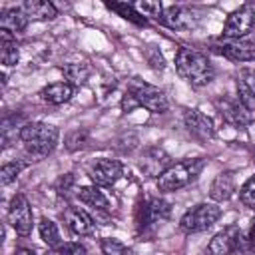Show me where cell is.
<instances>
[{
    "label": "cell",
    "mask_w": 255,
    "mask_h": 255,
    "mask_svg": "<svg viewBox=\"0 0 255 255\" xmlns=\"http://www.w3.org/2000/svg\"><path fill=\"white\" fill-rule=\"evenodd\" d=\"M255 26V12L253 6L245 4L231 12L223 24V38L225 40H243Z\"/></svg>",
    "instance_id": "obj_9"
},
{
    "label": "cell",
    "mask_w": 255,
    "mask_h": 255,
    "mask_svg": "<svg viewBox=\"0 0 255 255\" xmlns=\"http://www.w3.org/2000/svg\"><path fill=\"white\" fill-rule=\"evenodd\" d=\"M253 159H255V151H253Z\"/></svg>",
    "instance_id": "obj_38"
},
{
    "label": "cell",
    "mask_w": 255,
    "mask_h": 255,
    "mask_svg": "<svg viewBox=\"0 0 255 255\" xmlns=\"http://www.w3.org/2000/svg\"><path fill=\"white\" fill-rule=\"evenodd\" d=\"M135 10L143 16V18H153V20H159L163 16V6L161 2H149V0H143V2H137L133 4Z\"/></svg>",
    "instance_id": "obj_29"
},
{
    "label": "cell",
    "mask_w": 255,
    "mask_h": 255,
    "mask_svg": "<svg viewBox=\"0 0 255 255\" xmlns=\"http://www.w3.org/2000/svg\"><path fill=\"white\" fill-rule=\"evenodd\" d=\"M18 58H20V50H18V44H16L14 36L0 30V60H2V66L4 68L16 66Z\"/></svg>",
    "instance_id": "obj_23"
},
{
    "label": "cell",
    "mask_w": 255,
    "mask_h": 255,
    "mask_svg": "<svg viewBox=\"0 0 255 255\" xmlns=\"http://www.w3.org/2000/svg\"><path fill=\"white\" fill-rule=\"evenodd\" d=\"M46 255H64V253H62V251H60V247H58V249H50Z\"/></svg>",
    "instance_id": "obj_37"
},
{
    "label": "cell",
    "mask_w": 255,
    "mask_h": 255,
    "mask_svg": "<svg viewBox=\"0 0 255 255\" xmlns=\"http://www.w3.org/2000/svg\"><path fill=\"white\" fill-rule=\"evenodd\" d=\"M207 159L205 157H185L181 161L171 163L159 177H157V189L163 193L169 191H177L185 185H189L191 181H195L199 177V173L205 169Z\"/></svg>",
    "instance_id": "obj_3"
},
{
    "label": "cell",
    "mask_w": 255,
    "mask_h": 255,
    "mask_svg": "<svg viewBox=\"0 0 255 255\" xmlns=\"http://www.w3.org/2000/svg\"><path fill=\"white\" fill-rule=\"evenodd\" d=\"M28 151V155H32L34 159H42L48 153H52V149L58 143L60 131L56 126L52 124H44V122H26L20 128V135H18Z\"/></svg>",
    "instance_id": "obj_2"
},
{
    "label": "cell",
    "mask_w": 255,
    "mask_h": 255,
    "mask_svg": "<svg viewBox=\"0 0 255 255\" xmlns=\"http://www.w3.org/2000/svg\"><path fill=\"white\" fill-rule=\"evenodd\" d=\"M235 88H237V100L249 112H255V70L241 68L235 76Z\"/></svg>",
    "instance_id": "obj_16"
},
{
    "label": "cell",
    "mask_w": 255,
    "mask_h": 255,
    "mask_svg": "<svg viewBox=\"0 0 255 255\" xmlns=\"http://www.w3.org/2000/svg\"><path fill=\"white\" fill-rule=\"evenodd\" d=\"M28 20L30 18L24 14L22 8H8V10H4L0 14V30L16 36V34H20V32L26 30Z\"/></svg>",
    "instance_id": "obj_21"
},
{
    "label": "cell",
    "mask_w": 255,
    "mask_h": 255,
    "mask_svg": "<svg viewBox=\"0 0 255 255\" xmlns=\"http://www.w3.org/2000/svg\"><path fill=\"white\" fill-rule=\"evenodd\" d=\"M60 72L64 74L66 82L74 88L84 86L90 78V66H86V64H64V66H60Z\"/></svg>",
    "instance_id": "obj_25"
},
{
    "label": "cell",
    "mask_w": 255,
    "mask_h": 255,
    "mask_svg": "<svg viewBox=\"0 0 255 255\" xmlns=\"http://www.w3.org/2000/svg\"><path fill=\"white\" fill-rule=\"evenodd\" d=\"M38 231H40V239H42L50 249H58V247L62 245L58 225H56L52 219L42 217V219H40V223H38Z\"/></svg>",
    "instance_id": "obj_26"
},
{
    "label": "cell",
    "mask_w": 255,
    "mask_h": 255,
    "mask_svg": "<svg viewBox=\"0 0 255 255\" xmlns=\"http://www.w3.org/2000/svg\"><path fill=\"white\" fill-rule=\"evenodd\" d=\"M76 197L86 203L88 207L100 211V213H108L110 211V199L106 197V193L98 187V185H84L80 189H76Z\"/></svg>",
    "instance_id": "obj_18"
},
{
    "label": "cell",
    "mask_w": 255,
    "mask_h": 255,
    "mask_svg": "<svg viewBox=\"0 0 255 255\" xmlns=\"http://www.w3.org/2000/svg\"><path fill=\"white\" fill-rule=\"evenodd\" d=\"M74 185H76L74 175H72V173H64V175L56 181V191H58V195H60V197H68V195H70V191L74 189Z\"/></svg>",
    "instance_id": "obj_32"
},
{
    "label": "cell",
    "mask_w": 255,
    "mask_h": 255,
    "mask_svg": "<svg viewBox=\"0 0 255 255\" xmlns=\"http://www.w3.org/2000/svg\"><path fill=\"white\" fill-rule=\"evenodd\" d=\"M215 108L221 114V118L233 128H247L253 122V112H249L237 98L223 96L215 100Z\"/></svg>",
    "instance_id": "obj_11"
},
{
    "label": "cell",
    "mask_w": 255,
    "mask_h": 255,
    "mask_svg": "<svg viewBox=\"0 0 255 255\" xmlns=\"http://www.w3.org/2000/svg\"><path fill=\"white\" fill-rule=\"evenodd\" d=\"M247 235H249V241H251V247L255 249V219L251 221V227H249V231H247Z\"/></svg>",
    "instance_id": "obj_35"
},
{
    "label": "cell",
    "mask_w": 255,
    "mask_h": 255,
    "mask_svg": "<svg viewBox=\"0 0 255 255\" xmlns=\"http://www.w3.org/2000/svg\"><path fill=\"white\" fill-rule=\"evenodd\" d=\"M128 92L135 98V102H137L139 108H145L151 114H165L167 108H169V100H167L165 92L159 90L153 84H147V82H141V80L135 78L129 84Z\"/></svg>",
    "instance_id": "obj_7"
},
{
    "label": "cell",
    "mask_w": 255,
    "mask_h": 255,
    "mask_svg": "<svg viewBox=\"0 0 255 255\" xmlns=\"http://www.w3.org/2000/svg\"><path fill=\"white\" fill-rule=\"evenodd\" d=\"M88 175L92 177L94 185H98V187H112L124 175V165L118 159L102 157V159H98V161H94L90 165Z\"/></svg>",
    "instance_id": "obj_10"
},
{
    "label": "cell",
    "mask_w": 255,
    "mask_h": 255,
    "mask_svg": "<svg viewBox=\"0 0 255 255\" xmlns=\"http://www.w3.org/2000/svg\"><path fill=\"white\" fill-rule=\"evenodd\" d=\"M26 165H28V163H26V161H22V159L6 161V163L2 165V169H0V179H2V183H4V185H8L10 181H14Z\"/></svg>",
    "instance_id": "obj_27"
},
{
    "label": "cell",
    "mask_w": 255,
    "mask_h": 255,
    "mask_svg": "<svg viewBox=\"0 0 255 255\" xmlns=\"http://www.w3.org/2000/svg\"><path fill=\"white\" fill-rule=\"evenodd\" d=\"M175 70L181 76V80H185L193 88L207 86L213 80V74H215L211 60L203 52H199L195 48H187V46L177 50V54H175Z\"/></svg>",
    "instance_id": "obj_1"
},
{
    "label": "cell",
    "mask_w": 255,
    "mask_h": 255,
    "mask_svg": "<svg viewBox=\"0 0 255 255\" xmlns=\"http://www.w3.org/2000/svg\"><path fill=\"white\" fill-rule=\"evenodd\" d=\"M64 223L66 227L78 235V237H90L94 235L96 231V223H94V217L82 209V207H76V205H68L64 209Z\"/></svg>",
    "instance_id": "obj_14"
},
{
    "label": "cell",
    "mask_w": 255,
    "mask_h": 255,
    "mask_svg": "<svg viewBox=\"0 0 255 255\" xmlns=\"http://www.w3.org/2000/svg\"><path fill=\"white\" fill-rule=\"evenodd\" d=\"M106 8L108 10H114L118 16H122L124 20L135 24V26H147V18H143L133 4H128V2H106Z\"/></svg>",
    "instance_id": "obj_24"
},
{
    "label": "cell",
    "mask_w": 255,
    "mask_h": 255,
    "mask_svg": "<svg viewBox=\"0 0 255 255\" xmlns=\"http://www.w3.org/2000/svg\"><path fill=\"white\" fill-rule=\"evenodd\" d=\"M239 199H241V203H243L245 207L255 209V173L241 185V189H239Z\"/></svg>",
    "instance_id": "obj_30"
},
{
    "label": "cell",
    "mask_w": 255,
    "mask_h": 255,
    "mask_svg": "<svg viewBox=\"0 0 255 255\" xmlns=\"http://www.w3.org/2000/svg\"><path fill=\"white\" fill-rule=\"evenodd\" d=\"M120 106H122V112H124V114H129V112H133L135 108H139V106H137V102H135V98H133L129 92H126V94H124V98H122V104H120Z\"/></svg>",
    "instance_id": "obj_34"
},
{
    "label": "cell",
    "mask_w": 255,
    "mask_h": 255,
    "mask_svg": "<svg viewBox=\"0 0 255 255\" xmlns=\"http://www.w3.org/2000/svg\"><path fill=\"white\" fill-rule=\"evenodd\" d=\"M88 139H90V133H88L86 129H74V131H70L68 137H66V147H68L70 151L82 149V147L88 143Z\"/></svg>",
    "instance_id": "obj_31"
},
{
    "label": "cell",
    "mask_w": 255,
    "mask_h": 255,
    "mask_svg": "<svg viewBox=\"0 0 255 255\" xmlns=\"http://www.w3.org/2000/svg\"><path fill=\"white\" fill-rule=\"evenodd\" d=\"M169 165H171L169 163V155L157 145L145 147L141 151V155H139V169L143 171L145 177H155L157 179Z\"/></svg>",
    "instance_id": "obj_13"
},
{
    "label": "cell",
    "mask_w": 255,
    "mask_h": 255,
    "mask_svg": "<svg viewBox=\"0 0 255 255\" xmlns=\"http://www.w3.org/2000/svg\"><path fill=\"white\" fill-rule=\"evenodd\" d=\"M22 10L30 20H52L58 16L56 6L48 0H28L22 4Z\"/></svg>",
    "instance_id": "obj_22"
},
{
    "label": "cell",
    "mask_w": 255,
    "mask_h": 255,
    "mask_svg": "<svg viewBox=\"0 0 255 255\" xmlns=\"http://www.w3.org/2000/svg\"><path fill=\"white\" fill-rule=\"evenodd\" d=\"M100 247H102V253L104 255H133L131 249L128 245H124L120 239H116V237L102 239V245Z\"/></svg>",
    "instance_id": "obj_28"
},
{
    "label": "cell",
    "mask_w": 255,
    "mask_h": 255,
    "mask_svg": "<svg viewBox=\"0 0 255 255\" xmlns=\"http://www.w3.org/2000/svg\"><path fill=\"white\" fill-rule=\"evenodd\" d=\"M235 191V177L231 171H221L215 175V179L211 181V187H209V195L213 201L217 203H223L227 199H231Z\"/></svg>",
    "instance_id": "obj_19"
},
{
    "label": "cell",
    "mask_w": 255,
    "mask_h": 255,
    "mask_svg": "<svg viewBox=\"0 0 255 255\" xmlns=\"http://www.w3.org/2000/svg\"><path fill=\"white\" fill-rule=\"evenodd\" d=\"M221 217V207L215 203H197L187 209L179 219V229L183 233H201L217 223Z\"/></svg>",
    "instance_id": "obj_6"
},
{
    "label": "cell",
    "mask_w": 255,
    "mask_h": 255,
    "mask_svg": "<svg viewBox=\"0 0 255 255\" xmlns=\"http://www.w3.org/2000/svg\"><path fill=\"white\" fill-rule=\"evenodd\" d=\"M201 20V12L189 6H169L167 10H163V16L159 18V22L171 30H191L197 26V22Z\"/></svg>",
    "instance_id": "obj_12"
},
{
    "label": "cell",
    "mask_w": 255,
    "mask_h": 255,
    "mask_svg": "<svg viewBox=\"0 0 255 255\" xmlns=\"http://www.w3.org/2000/svg\"><path fill=\"white\" fill-rule=\"evenodd\" d=\"M42 100L50 106H60V104H66L72 100L74 96V86H70L66 80L64 82H54V84H48L46 88H42L40 92Z\"/></svg>",
    "instance_id": "obj_20"
},
{
    "label": "cell",
    "mask_w": 255,
    "mask_h": 255,
    "mask_svg": "<svg viewBox=\"0 0 255 255\" xmlns=\"http://www.w3.org/2000/svg\"><path fill=\"white\" fill-rule=\"evenodd\" d=\"M60 251L64 255H88L86 245L80 243V241H66V243L60 245Z\"/></svg>",
    "instance_id": "obj_33"
},
{
    "label": "cell",
    "mask_w": 255,
    "mask_h": 255,
    "mask_svg": "<svg viewBox=\"0 0 255 255\" xmlns=\"http://www.w3.org/2000/svg\"><path fill=\"white\" fill-rule=\"evenodd\" d=\"M183 124L187 128V131L193 137H197L199 141H207V139H211L215 135V128H213L211 118H207L199 110H185Z\"/></svg>",
    "instance_id": "obj_15"
},
{
    "label": "cell",
    "mask_w": 255,
    "mask_h": 255,
    "mask_svg": "<svg viewBox=\"0 0 255 255\" xmlns=\"http://www.w3.org/2000/svg\"><path fill=\"white\" fill-rule=\"evenodd\" d=\"M251 241L247 231H243L239 225H227L219 233H215L207 245L205 255H231L235 251H251Z\"/></svg>",
    "instance_id": "obj_5"
},
{
    "label": "cell",
    "mask_w": 255,
    "mask_h": 255,
    "mask_svg": "<svg viewBox=\"0 0 255 255\" xmlns=\"http://www.w3.org/2000/svg\"><path fill=\"white\" fill-rule=\"evenodd\" d=\"M8 223L10 227L20 235V237H28L32 233V227H34V213H32V207H30V201L24 193H16L12 199H10V205H8Z\"/></svg>",
    "instance_id": "obj_8"
},
{
    "label": "cell",
    "mask_w": 255,
    "mask_h": 255,
    "mask_svg": "<svg viewBox=\"0 0 255 255\" xmlns=\"http://www.w3.org/2000/svg\"><path fill=\"white\" fill-rule=\"evenodd\" d=\"M171 213V205L163 197H145L135 209V227L141 235L153 233Z\"/></svg>",
    "instance_id": "obj_4"
},
{
    "label": "cell",
    "mask_w": 255,
    "mask_h": 255,
    "mask_svg": "<svg viewBox=\"0 0 255 255\" xmlns=\"http://www.w3.org/2000/svg\"><path fill=\"white\" fill-rule=\"evenodd\" d=\"M14 255H36L32 249H26V247H18L16 251H14Z\"/></svg>",
    "instance_id": "obj_36"
},
{
    "label": "cell",
    "mask_w": 255,
    "mask_h": 255,
    "mask_svg": "<svg viewBox=\"0 0 255 255\" xmlns=\"http://www.w3.org/2000/svg\"><path fill=\"white\" fill-rule=\"evenodd\" d=\"M225 58L233 62H253L255 60V42L249 40H225L217 48Z\"/></svg>",
    "instance_id": "obj_17"
}]
</instances>
